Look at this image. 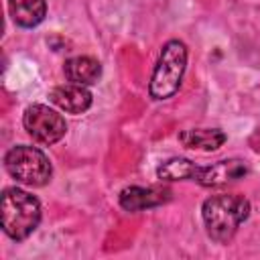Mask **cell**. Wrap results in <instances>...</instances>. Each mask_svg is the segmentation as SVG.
I'll use <instances>...</instances> for the list:
<instances>
[{
	"instance_id": "cell-1",
	"label": "cell",
	"mask_w": 260,
	"mask_h": 260,
	"mask_svg": "<svg viewBox=\"0 0 260 260\" xmlns=\"http://www.w3.org/2000/svg\"><path fill=\"white\" fill-rule=\"evenodd\" d=\"M250 215V203L242 195H213L203 203V221L211 240L225 244L234 238L240 223Z\"/></svg>"
},
{
	"instance_id": "cell-2",
	"label": "cell",
	"mask_w": 260,
	"mask_h": 260,
	"mask_svg": "<svg viewBox=\"0 0 260 260\" xmlns=\"http://www.w3.org/2000/svg\"><path fill=\"white\" fill-rule=\"evenodd\" d=\"M0 215L2 230L12 240H24L37 230L41 221V205L35 195L16 187H8L0 199Z\"/></svg>"
},
{
	"instance_id": "cell-3",
	"label": "cell",
	"mask_w": 260,
	"mask_h": 260,
	"mask_svg": "<svg viewBox=\"0 0 260 260\" xmlns=\"http://www.w3.org/2000/svg\"><path fill=\"white\" fill-rule=\"evenodd\" d=\"M185 67H187V47H185V43H181L177 39L169 41L162 47L160 57L156 61V67H154V73H152V79H150V85H148L150 95L154 100L171 98L181 85Z\"/></svg>"
},
{
	"instance_id": "cell-4",
	"label": "cell",
	"mask_w": 260,
	"mask_h": 260,
	"mask_svg": "<svg viewBox=\"0 0 260 260\" xmlns=\"http://www.w3.org/2000/svg\"><path fill=\"white\" fill-rule=\"evenodd\" d=\"M4 167L10 177L28 185V187H43L51 179V162L43 150L37 146H14L4 156Z\"/></svg>"
},
{
	"instance_id": "cell-5",
	"label": "cell",
	"mask_w": 260,
	"mask_h": 260,
	"mask_svg": "<svg viewBox=\"0 0 260 260\" xmlns=\"http://www.w3.org/2000/svg\"><path fill=\"white\" fill-rule=\"evenodd\" d=\"M22 124H24V130L28 132V136L41 144H55L67 132L65 118L59 112H55L53 108L43 106V104L28 106L24 112Z\"/></svg>"
},
{
	"instance_id": "cell-6",
	"label": "cell",
	"mask_w": 260,
	"mask_h": 260,
	"mask_svg": "<svg viewBox=\"0 0 260 260\" xmlns=\"http://www.w3.org/2000/svg\"><path fill=\"white\" fill-rule=\"evenodd\" d=\"M248 173V167L240 158H228V160H217L209 167H201L195 175V181L201 183L203 187H217L225 185L230 181L242 179Z\"/></svg>"
},
{
	"instance_id": "cell-7",
	"label": "cell",
	"mask_w": 260,
	"mask_h": 260,
	"mask_svg": "<svg viewBox=\"0 0 260 260\" xmlns=\"http://www.w3.org/2000/svg\"><path fill=\"white\" fill-rule=\"evenodd\" d=\"M51 102L61 108L67 114H83L91 106V93L85 85L79 83H63L53 87L51 91Z\"/></svg>"
},
{
	"instance_id": "cell-8",
	"label": "cell",
	"mask_w": 260,
	"mask_h": 260,
	"mask_svg": "<svg viewBox=\"0 0 260 260\" xmlns=\"http://www.w3.org/2000/svg\"><path fill=\"white\" fill-rule=\"evenodd\" d=\"M167 201V193L152 187H126L120 193V205L126 211H142L148 207H156Z\"/></svg>"
},
{
	"instance_id": "cell-9",
	"label": "cell",
	"mask_w": 260,
	"mask_h": 260,
	"mask_svg": "<svg viewBox=\"0 0 260 260\" xmlns=\"http://www.w3.org/2000/svg\"><path fill=\"white\" fill-rule=\"evenodd\" d=\"M65 77L71 81V83H79V85H91L100 79L102 75V65L91 59V57H85V55H79V57H71L69 61H65Z\"/></svg>"
},
{
	"instance_id": "cell-10",
	"label": "cell",
	"mask_w": 260,
	"mask_h": 260,
	"mask_svg": "<svg viewBox=\"0 0 260 260\" xmlns=\"http://www.w3.org/2000/svg\"><path fill=\"white\" fill-rule=\"evenodd\" d=\"M8 8H10L12 20L22 28L37 26L45 18V12H47L45 0H10Z\"/></svg>"
},
{
	"instance_id": "cell-11",
	"label": "cell",
	"mask_w": 260,
	"mask_h": 260,
	"mask_svg": "<svg viewBox=\"0 0 260 260\" xmlns=\"http://www.w3.org/2000/svg\"><path fill=\"white\" fill-rule=\"evenodd\" d=\"M179 140L187 148H201V150H215L225 142V134L217 128H195L185 130L179 134Z\"/></svg>"
},
{
	"instance_id": "cell-12",
	"label": "cell",
	"mask_w": 260,
	"mask_h": 260,
	"mask_svg": "<svg viewBox=\"0 0 260 260\" xmlns=\"http://www.w3.org/2000/svg\"><path fill=\"white\" fill-rule=\"evenodd\" d=\"M197 171L199 167H195V162H191L189 158H169L156 169V175L158 179H165V181H183V179L195 181Z\"/></svg>"
}]
</instances>
